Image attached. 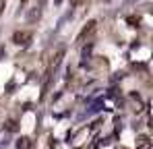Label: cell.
<instances>
[{"label": "cell", "instance_id": "1", "mask_svg": "<svg viewBox=\"0 0 153 149\" xmlns=\"http://www.w3.org/2000/svg\"><path fill=\"white\" fill-rule=\"evenodd\" d=\"M29 39H31V33H29V31H17V33L13 35V42L19 44V46H21V44H27Z\"/></svg>", "mask_w": 153, "mask_h": 149}, {"label": "cell", "instance_id": "2", "mask_svg": "<svg viewBox=\"0 0 153 149\" xmlns=\"http://www.w3.org/2000/svg\"><path fill=\"white\" fill-rule=\"evenodd\" d=\"M93 29H95V21H89V23H87V27H83V31L79 33V37H76V39H79V42H83L89 33H93Z\"/></svg>", "mask_w": 153, "mask_h": 149}, {"label": "cell", "instance_id": "3", "mask_svg": "<svg viewBox=\"0 0 153 149\" xmlns=\"http://www.w3.org/2000/svg\"><path fill=\"white\" fill-rule=\"evenodd\" d=\"M149 147H151L149 137H147V135H141V137H139V141H137V149H149Z\"/></svg>", "mask_w": 153, "mask_h": 149}, {"label": "cell", "instance_id": "4", "mask_svg": "<svg viewBox=\"0 0 153 149\" xmlns=\"http://www.w3.org/2000/svg\"><path fill=\"white\" fill-rule=\"evenodd\" d=\"M27 147H29V139L23 137V139H19V141H17V149H27Z\"/></svg>", "mask_w": 153, "mask_h": 149}, {"label": "cell", "instance_id": "5", "mask_svg": "<svg viewBox=\"0 0 153 149\" xmlns=\"http://www.w3.org/2000/svg\"><path fill=\"white\" fill-rule=\"evenodd\" d=\"M6 128H8L10 133H15V130H17V122H13V120H10V122L6 124Z\"/></svg>", "mask_w": 153, "mask_h": 149}, {"label": "cell", "instance_id": "6", "mask_svg": "<svg viewBox=\"0 0 153 149\" xmlns=\"http://www.w3.org/2000/svg\"><path fill=\"white\" fill-rule=\"evenodd\" d=\"M81 4V0H71V6H79Z\"/></svg>", "mask_w": 153, "mask_h": 149}, {"label": "cell", "instance_id": "7", "mask_svg": "<svg viewBox=\"0 0 153 149\" xmlns=\"http://www.w3.org/2000/svg\"><path fill=\"white\" fill-rule=\"evenodd\" d=\"M4 2H6V0H0V15H2V10H4Z\"/></svg>", "mask_w": 153, "mask_h": 149}]
</instances>
